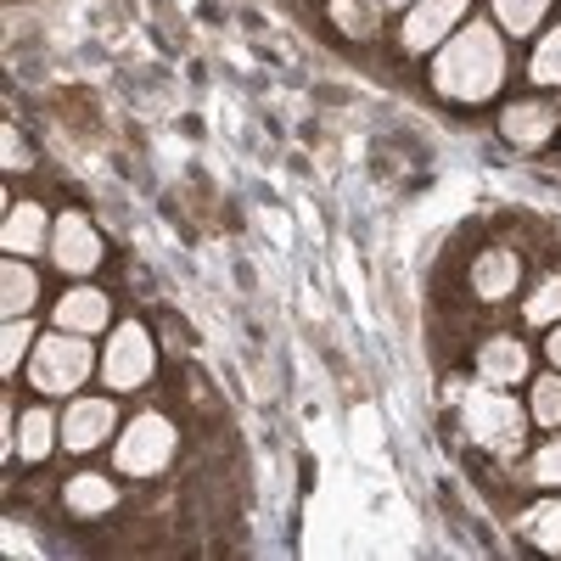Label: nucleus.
Masks as SVG:
<instances>
[{
    "label": "nucleus",
    "instance_id": "obj_2",
    "mask_svg": "<svg viewBox=\"0 0 561 561\" xmlns=\"http://www.w3.org/2000/svg\"><path fill=\"white\" fill-rule=\"evenodd\" d=\"M90 348H84V332H62V337H45L28 359V382L34 393H79V382L90 377Z\"/></svg>",
    "mask_w": 561,
    "mask_h": 561
},
{
    "label": "nucleus",
    "instance_id": "obj_10",
    "mask_svg": "<svg viewBox=\"0 0 561 561\" xmlns=\"http://www.w3.org/2000/svg\"><path fill=\"white\" fill-rule=\"evenodd\" d=\"M107 298L96 293V287H73L62 304H57V325H62V332H102V325H107Z\"/></svg>",
    "mask_w": 561,
    "mask_h": 561
},
{
    "label": "nucleus",
    "instance_id": "obj_5",
    "mask_svg": "<svg viewBox=\"0 0 561 561\" xmlns=\"http://www.w3.org/2000/svg\"><path fill=\"white\" fill-rule=\"evenodd\" d=\"M102 377H107L118 393H129V388H140V382L152 377V337L140 332L135 320H124L118 332H113L107 359H102Z\"/></svg>",
    "mask_w": 561,
    "mask_h": 561
},
{
    "label": "nucleus",
    "instance_id": "obj_13",
    "mask_svg": "<svg viewBox=\"0 0 561 561\" xmlns=\"http://www.w3.org/2000/svg\"><path fill=\"white\" fill-rule=\"evenodd\" d=\"M0 242H7V253H34V248L45 242V208H39V203H18Z\"/></svg>",
    "mask_w": 561,
    "mask_h": 561
},
{
    "label": "nucleus",
    "instance_id": "obj_11",
    "mask_svg": "<svg viewBox=\"0 0 561 561\" xmlns=\"http://www.w3.org/2000/svg\"><path fill=\"white\" fill-rule=\"evenodd\" d=\"M517 275H523V264L511 253H483L472 264V287H478V298H505L511 287H517Z\"/></svg>",
    "mask_w": 561,
    "mask_h": 561
},
{
    "label": "nucleus",
    "instance_id": "obj_21",
    "mask_svg": "<svg viewBox=\"0 0 561 561\" xmlns=\"http://www.w3.org/2000/svg\"><path fill=\"white\" fill-rule=\"evenodd\" d=\"M28 343H34V320H28V314H12V325H7V348H0V365L18 370L23 354H28Z\"/></svg>",
    "mask_w": 561,
    "mask_h": 561
},
{
    "label": "nucleus",
    "instance_id": "obj_1",
    "mask_svg": "<svg viewBox=\"0 0 561 561\" xmlns=\"http://www.w3.org/2000/svg\"><path fill=\"white\" fill-rule=\"evenodd\" d=\"M505 79V45L489 23H472V28H460L444 39V51L433 62V84L444 90V96L455 102H483L494 96Z\"/></svg>",
    "mask_w": 561,
    "mask_h": 561
},
{
    "label": "nucleus",
    "instance_id": "obj_18",
    "mask_svg": "<svg viewBox=\"0 0 561 561\" xmlns=\"http://www.w3.org/2000/svg\"><path fill=\"white\" fill-rule=\"evenodd\" d=\"M523 314H528V325H556L561 320V275L539 280V287L528 293V304H523Z\"/></svg>",
    "mask_w": 561,
    "mask_h": 561
},
{
    "label": "nucleus",
    "instance_id": "obj_3",
    "mask_svg": "<svg viewBox=\"0 0 561 561\" xmlns=\"http://www.w3.org/2000/svg\"><path fill=\"white\" fill-rule=\"evenodd\" d=\"M523 427H528V415H523V404L517 399H505V393H472L466 399V433H472L483 449H494V455H511L523 444Z\"/></svg>",
    "mask_w": 561,
    "mask_h": 561
},
{
    "label": "nucleus",
    "instance_id": "obj_4",
    "mask_svg": "<svg viewBox=\"0 0 561 561\" xmlns=\"http://www.w3.org/2000/svg\"><path fill=\"white\" fill-rule=\"evenodd\" d=\"M174 455V427H169V415H135L124 438H118V472L124 478H158L163 466Z\"/></svg>",
    "mask_w": 561,
    "mask_h": 561
},
{
    "label": "nucleus",
    "instance_id": "obj_8",
    "mask_svg": "<svg viewBox=\"0 0 561 561\" xmlns=\"http://www.w3.org/2000/svg\"><path fill=\"white\" fill-rule=\"evenodd\" d=\"M113 421H118V410H113V399H73V410L62 415V444L68 449H96L107 433H113Z\"/></svg>",
    "mask_w": 561,
    "mask_h": 561
},
{
    "label": "nucleus",
    "instance_id": "obj_23",
    "mask_svg": "<svg viewBox=\"0 0 561 561\" xmlns=\"http://www.w3.org/2000/svg\"><path fill=\"white\" fill-rule=\"evenodd\" d=\"M534 539L539 545H550V550H561V505H550L545 517H539V528H534Z\"/></svg>",
    "mask_w": 561,
    "mask_h": 561
},
{
    "label": "nucleus",
    "instance_id": "obj_7",
    "mask_svg": "<svg viewBox=\"0 0 561 561\" xmlns=\"http://www.w3.org/2000/svg\"><path fill=\"white\" fill-rule=\"evenodd\" d=\"M466 7H472V0H421V7L410 12V23H404V45H410V51H433L438 39L455 34Z\"/></svg>",
    "mask_w": 561,
    "mask_h": 561
},
{
    "label": "nucleus",
    "instance_id": "obj_12",
    "mask_svg": "<svg viewBox=\"0 0 561 561\" xmlns=\"http://www.w3.org/2000/svg\"><path fill=\"white\" fill-rule=\"evenodd\" d=\"M550 124H556V113H550L545 102H523V107L505 113V135L517 140V147H545V140H550Z\"/></svg>",
    "mask_w": 561,
    "mask_h": 561
},
{
    "label": "nucleus",
    "instance_id": "obj_20",
    "mask_svg": "<svg viewBox=\"0 0 561 561\" xmlns=\"http://www.w3.org/2000/svg\"><path fill=\"white\" fill-rule=\"evenodd\" d=\"M534 79L539 84H561V28H550L534 51Z\"/></svg>",
    "mask_w": 561,
    "mask_h": 561
},
{
    "label": "nucleus",
    "instance_id": "obj_24",
    "mask_svg": "<svg viewBox=\"0 0 561 561\" xmlns=\"http://www.w3.org/2000/svg\"><path fill=\"white\" fill-rule=\"evenodd\" d=\"M7 169L23 174V140H18V129H7Z\"/></svg>",
    "mask_w": 561,
    "mask_h": 561
},
{
    "label": "nucleus",
    "instance_id": "obj_9",
    "mask_svg": "<svg viewBox=\"0 0 561 561\" xmlns=\"http://www.w3.org/2000/svg\"><path fill=\"white\" fill-rule=\"evenodd\" d=\"M478 370H483V382H494V388H517V382H528V343H517V337H494V343H483Z\"/></svg>",
    "mask_w": 561,
    "mask_h": 561
},
{
    "label": "nucleus",
    "instance_id": "obj_15",
    "mask_svg": "<svg viewBox=\"0 0 561 561\" xmlns=\"http://www.w3.org/2000/svg\"><path fill=\"white\" fill-rule=\"evenodd\" d=\"M113 505H118V483H107V478H73L68 483V511H79V517H102Z\"/></svg>",
    "mask_w": 561,
    "mask_h": 561
},
{
    "label": "nucleus",
    "instance_id": "obj_17",
    "mask_svg": "<svg viewBox=\"0 0 561 561\" xmlns=\"http://www.w3.org/2000/svg\"><path fill=\"white\" fill-rule=\"evenodd\" d=\"M550 12V0H494V18L505 23V34H534Z\"/></svg>",
    "mask_w": 561,
    "mask_h": 561
},
{
    "label": "nucleus",
    "instance_id": "obj_16",
    "mask_svg": "<svg viewBox=\"0 0 561 561\" xmlns=\"http://www.w3.org/2000/svg\"><path fill=\"white\" fill-rule=\"evenodd\" d=\"M51 433H57L51 410H28L23 427H18V455L23 460H45V455H51Z\"/></svg>",
    "mask_w": 561,
    "mask_h": 561
},
{
    "label": "nucleus",
    "instance_id": "obj_19",
    "mask_svg": "<svg viewBox=\"0 0 561 561\" xmlns=\"http://www.w3.org/2000/svg\"><path fill=\"white\" fill-rule=\"evenodd\" d=\"M534 421L539 427H561V370L534 382Z\"/></svg>",
    "mask_w": 561,
    "mask_h": 561
},
{
    "label": "nucleus",
    "instance_id": "obj_25",
    "mask_svg": "<svg viewBox=\"0 0 561 561\" xmlns=\"http://www.w3.org/2000/svg\"><path fill=\"white\" fill-rule=\"evenodd\" d=\"M545 354H550V365H556V370H561V320H556V325H550V343H545Z\"/></svg>",
    "mask_w": 561,
    "mask_h": 561
},
{
    "label": "nucleus",
    "instance_id": "obj_22",
    "mask_svg": "<svg viewBox=\"0 0 561 561\" xmlns=\"http://www.w3.org/2000/svg\"><path fill=\"white\" fill-rule=\"evenodd\" d=\"M528 478H534L539 489H561V438H550V444L528 460Z\"/></svg>",
    "mask_w": 561,
    "mask_h": 561
},
{
    "label": "nucleus",
    "instance_id": "obj_6",
    "mask_svg": "<svg viewBox=\"0 0 561 561\" xmlns=\"http://www.w3.org/2000/svg\"><path fill=\"white\" fill-rule=\"evenodd\" d=\"M51 259H57L68 275H90V270L102 264V237H96V225H90L84 214H62L57 237H51Z\"/></svg>",
    "mask_w": 561,
    "mask_h": 561
},
{
    "label": "nucleus",
    "instance_id": "obj_26",
    "mask_svg": "<svg viewBox=\"0 0 561 561\" xmlns=\"http://www.w3.org/2000/svg\"><path fill=\"white\" fill-rule=\"evenodd\" d=\"M388 7H410V0H388Z\"/></svg>",
    "mask_w": 561,
    "mask_h": 561
},
{
    "label": "nucleus",
    "instance_id": "obj_14",
    "mask_svg": "<svg viewBox=\"0 0 561 561\" xmlns=\"http://www.w3.org/2000/svg\"><path fill=\"white\" fill-rule=\"evenodd\" d=\"M0 298H7V314H28L39 298V275L23 259H7V270H0Z\"/></svg>",
    "mask_w": 561,
    "mask_h": 561
}]
</instances>
